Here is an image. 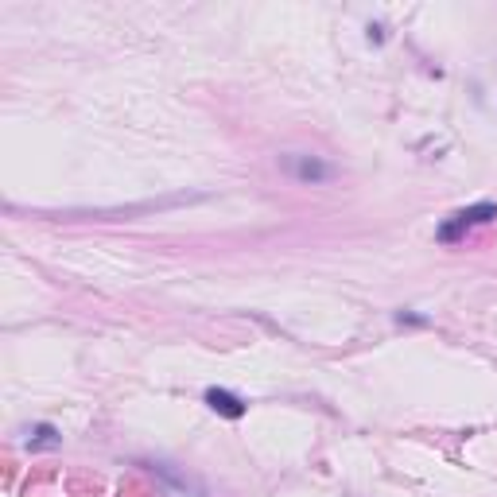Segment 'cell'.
Segmentation results:
<instances>
[{"mask_svg":"<svg viewBox=\"0 0 497 497\" xmlns=\"http://www.w3.org/2000/svg\"><path fill=\"white\" fill-rule=\"evenodd\" d=\"M493 218H497V206L493 203H478V206H470V210H458L447 226H439V241H458L466 230L486 226V221H493Z\"/></svg>","mask_w":497,"mask_h":497,"instance_id":"cell-1","label":"cell"},{"mask_svg":"<svg viewBox=\"0 0 497 497\" xmlns=\"http://www.w3.org/2000/svg\"><path fill=\"white\" fill-rule=\"evenodd\" d=\"M206 404L214 408L218 416H226V420H241L245 416V401H241V396H233V393H226V389H210Z\"/></svg>","mask_w":497,"mask_h":497,"instance_id":"cell-2","label":"cell"},{"mask_svg":"<svg viewBox=\"0 0 497 497\" xmlns=\"http://www.w3.org/2000/svg\"><path fill=\"white\" fill-rule=\"evenodd\" d=\"M292 171H295L300 179H307V183H319V179L330 176L327 164H319V159H307V156H292Z\"/></svg>","mask_w":497,"mask_h":497,"instance_id":"cell-3","label":"cell"},{"mask_svg":"<svg viewBox=\"0 0 497 497\" xmlns=\"http://www.w3.org/2000/svg\"><path fill=\"white\" fill-rule=\"evenodd\" d=\"M62 439H59V431L51 428V424H40L32 431V439H28V447L32 451H51V447H59Z\"/></svg>","mask_w":497,"mask_h":497,"instance_id":"cell-4","label":"cell"}]
</instances>
